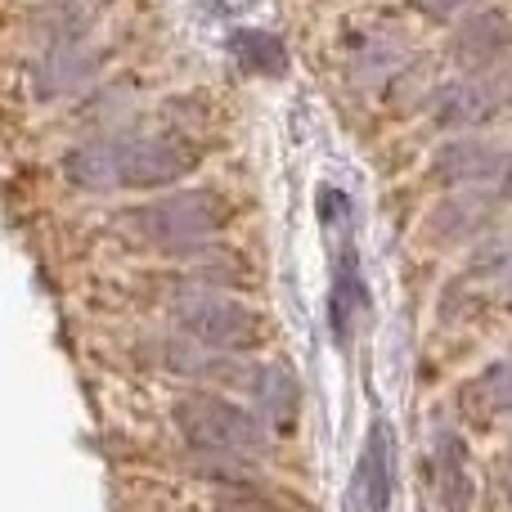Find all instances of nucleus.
Instances as JSON below:
<instances>
[{
	"label": "nucleus",
	"instance_id": "f257e3e1",
	"mask_svg": "<svg viewBox=\"0 0 512 512\" xmlns=\"http://www.w3.org/2000/svg\"><path fill=\"white\" fill-rule=\"evenodd\" d=\"M230 203L216 189H176L167 198L140 203L122 216V230L131 243L149 252H203L207 243H216L230 225Z\"/></svg>",
	"mask_w": 512,
	"mask_h": 512
},
{
	"label": "nucleus",
	"instance_id": "f03ea898",
	"mask_svg": "<svg viewBox=\"0 0 512 512\" xmlns=\"http://www.w3.org/2000/svg\"><path fill=\"white\" fill-rule=\"evenodd\" d=\"M176 427L194 450L221 454V459H256L265 454V423L252 409L216 396V391H189L176 405Z\"/></svg>",
	"mask_w": 512,
	"mask_h": 512
},
{
	"label": "nucleus",
	"instance_id": "7ed1b4c3",
	"mask_svg": "<svg viewBox=\"0 0 512 512\" xmlns=\"http://www.w3.org/2000/svg\"><path fill=\"white\" fill-rule=\"evenodd\" d=\"M176 328L203 351L239 355L265 342V319L239 297H221V292H194V297L176 301Z\"/></svg>",
	"mask_w": 512,
	"mask_h": 512
},
{
	"label": "nucleus",
	"instance_id": "20e7f679",
	"mask_svg": "<svg viewBox=\"0 0 512 512\" xmlns=\"http://www.w3.org/2000/svg\"><path fill=\"white\" fill-rule=\"evenodd\" d=\"M117 189H167L198 167V149L180 135H131L113 140Z\"/></svg>",
	"mask_w": 512,
	"mask_h": 512
},
{
	"label": "nucleus",
	"instance_id": "39448f33",
	"mask_svg": "<svg viewBox=\"0 0 512 512\" xmlns=\"http://www.w3.org/2000/svg\"><path fill=\"white\" fill-rule=\"evenodd\" d=\"M512 50V18L504 9H468L450 32V59L463 72H490Z\"/></svg>",
	"mask_w": 512,
	"mask_h": 512
},
{
	"label": "nucleus",
	"instance_id": "423d86ee",
	"mask_svg": "<svg viewBox=\"0 0 512 512\" xmlns=\"http://www.w3.org/2000/svg\"><path fill=\"white\" fill-rule=\"evenodd\" d=\"M499 104H504V90L495 81H486V72H468L463 81H450V86L436 90L432 113L445 131H468V126H481L486 117H495Z\"/></svg>",
	"mask_w": 512,
	"mask_h": 512
},
{
	"label": "nucleus",
	"instance_id": "0eeeda50",
	"mask_svg": "<svg viewBox=\"0 0 512 512\" xmlns=\"http://www.w3.org/2000/svg\"><path fill=\"white\" fill-rule=\"evenodd\" d=\"M99 72V59L81 41H59L45 45V54L32 68V86L41 99H68L77 90L90 86V77Z\"/></svg>",
	"mask_w": 512,
	"mask_h": 512
},
{
	"label": "nucleus",
	"instance_id": "6e6552de",
	"mask_svg": "<svg viewBox=\"0 0 512 512\" xmlns=\"http://www.w3.org/2000/svg\"><path fill=\"white\" fill-rule=\"evenodd\" d=\"M508 153H499L486 140H454L436 153V180L441 185H486V180L504 176Z\"/></svg>",
	"mask_w": 512,
	"mask_h": 512
},
{
	"label": "nucleus",
	"instance_id": "1a4fd4ad",
	"mask_svg": "<svg viewBox=\"0 0 512 512\" xmlns=\"http://www.w3.org/2000/svg\"><path fill=\"white\" fill-rule=\"evenodd\" d=\"M432 490L441 512H468L472 508V472H468V450L454 432L436 436L432 454Z\"/></svg>",
	"mask_w": 512,
	"mask_h": 512
},
{
	"label": "nucleus",
	"instance_id": "9d476101",
	"mask_svg": "<svg viewBox=\"0 0 512 512\" xmlns=\"http://www.w3.org/2000/svg\"><path fill=\"white\" fill-rule=\"evenodd\" d=\"M360 490H364V508L369 512H387L391 508V490H396V445H391V427L373 423L369 441L360 454Z\"/></svg>",
	"mask_w": 512,
	"mask_h": 512
},
{
	"label": "nucleus",
	"instance_id": "9b49d317",
	"mask_svg": "<svg viewBox=\"0 0 512 512\" xmlns=\"http://www.w3.org/2000/svg\"><path fill=\"white\" fill-rule=\"evenodd\" d=\"M369 310V292H364V279L355 270V252H346L337 261V279H333V297H328V328H333L337 346H351L355 324Z\"/></svg>",
	"mask_w": 512,
	"mask_h": 512
},
{
	"label": "nucleus",
	"instance_id": "f8f14e48",
	"mask_svg": "<svg viewBox=\"0 0 512 512\" xmlns=\"http://www.w3.org/2000/svg\"><path fill=\"white\" fill-rule=\"evenodd\" d=\"M63 176L77 189H90V194H108L117 189V167H113V140H86L63 158Z\"/></svg>",
	"mask_w": 512,
	"mask_h": 512
},
{
	"label": "nucleus",
	"instance_id": "ddd939ff",
	"mask_svg": "<svg viewBox=\"0 0 512 512\" xmlns=\"http://www.w3.org/2000/svg\"><path fill=\"white\" fill-rule=\"evenodd\" d=\"M256 400H261L265 418H270L274 427H283V432H288V427L297 423L301 387H297V378H292L283 364H270V369L256 373Z\"/></svg>",
	"mask_w": 512,
	"mask_h": 512
},
{
	"label": "nucleus",
	"instance_id": "4468645a",
	"mask_svg": "<svg viewBox=\"0 0 512 512\" xmlns=\"http://www.w3.org/2000/svg\"><path fill=\"white\" fill-rule=\"evenodd\" d=\"M234 59L248 72H261V77H283L288 72V45L270 32H256V27H239L230 41Z\"/></svg>",
	"mask_w": 512,
	"mask_h": 512
},
{
	"label": "nucleus",
	"instance_id": "2eb2a0df",
	"mask_svg": "<svg viewBox=\"0 0 512 512\" xmlns=\"http://www.w3.org/2000/svg\"><path fill=\"white\" fill-rule=\"evenodd\" d=\"M481 225H486V198L459 194V198H445V203L436 207L432 221H427V230L445 243V239H468V234H477Z\"/></svg>",
	"mask_w": 512,
	"mask_h": 512
},
{
	"label": "nucleus",
	"instance_id": "dca6fc26",
	"mask_svg": "<svg viewBox=\"0 0 512 512\" xmlns=\"http://www.w3.org/2000/svg\"><path fill=\"white\" fill-rule=\"evenodd\" d=\"M90 14H95L90 0H50V5L36 14V32L45 36V45L81 41L86 27H90Z\"/></svg>",
	"mask_w": 512,
	"mask_h": 512
},
{
	"label": "nucleus",
	"instance_id": "f3484780",
	"mask_svg": "<svg viewBox=\"0 0 512 512\" xmlns=\"http://www.w3.org/2000/svg\"><path fill=\"white\" fill-rule=\"evenodd\" d=\"M468 405H477V414H512V360H495L490 369H481L463 391Z\"/></svg>",
	"mask_w": 512,
	"mask_h": 512
},
{
	"label": "nucleus",
	"instance_id": "a211bd4d",
	"mask_svg": "<svg viewBox=\"0 0 512 512\" xmlns=\"http://www.w3.org/2000/svg\"><path fill=\"white\" fill-rule=\"evenodd\" d=\"M216 512H288V508L256 495V490H225V495H216Z\"/></svg>",
	"mask_w": 512,
	"mask_h": 512
},
{
	"label": "nucleus",
	"instance_id": "6ab92c4d",
	"mask_svg": "<svg viewBox=\"0 0 512 512\" xmlns=\"http://www.w3.org/2000/svg\"><path fill=\"white\" fill-rule=\"evenodd\" d=\"M418 9H423L427 18H441V23H450V18L468 14V9H477V0H414Z\"/></svg>",
	"mask_w": 512,
	"mask_h": 512
}]
</instances>
